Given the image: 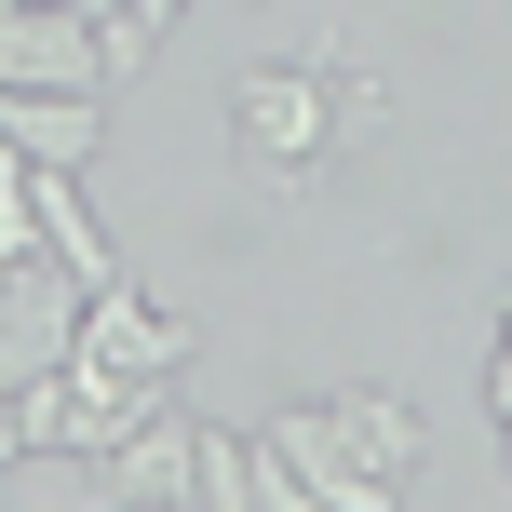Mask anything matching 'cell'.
Masks as SVG:
<instances>
[{
  "instance_id": "1",
  "label": "cell",
  "mask_w": 512,
  "mask_h": 512,
  "mask_svg": "<svg viewBox=\"0 0 512 512\" xmlns=\"http://www.w3.org/2000/svg\"><path fill=\"white\" fill-rule=\"evenodd\" d=\"M418 418L391 391H324V405L256 418V472H270V512H391L418 472Z\"/></svg>"
},
{
  "instance_id": "2",
  "label": "cell",
  "mask_w": 512,
  "mask_h": 512,
  "mask_svg": "<svg viewBox=\"0 0 512 512\" xmlns=\"http://www.w3.org/2000/svg\"><path fill=\"white\" fill-rule=\"evenodd\" d=\"M0 81L14 95H122L108 81V27L68 0H0Z\"/></svg>"
},
{
  "instance_id": "3",
  "label": "cell",
  "mask_w": 512,
  "mask_h": 512,
  "mask_svg": "<svg viewBox=\"0 0 512 512\" xmlns=\"http://www.w3.org/2000/svg\"><path fill=\"white\" fill-rule=\"evenodd\" d=\"M324 68H243V95H230V122H243V149H256V176H310L324 162Z\"/></svg>"
},
{
  "instance_id": "4",
  "label": "cell",
  "mask_w": 512,
  "mask_h": 512,
  "mask_svg": "<svg viewBox=\"0 0 512 512\" xmlns=\"http://www.w3.org/2000/svg\"><path fill=\"white\" fill-rule=\"evenodd\" d=\"M68 351H81V364H122V378H176V364H189V324H176V310H149L135 283H95Z\"/></svg>"
},
{
  "instance_id": "5",
  "label": "cell",
  "mask_w": 512,
  "mask_h": 512,
  "mask_svg": "<svg viewBox=\"0 0 512 512\" xmlns=\"http://www.w3.org/2000/svg\"><path fill=\"white\" fill-rule=\"evenodd\" d=\"M81 472H95L108 499H203V418L162 405V418H135L108 459H81Z\"/></svg>"
},
{
  "instance_id": "6",
  "label": "cell",
  "mask_w": 512,
  "mask_h": 512,
  "mask_svg": "<svg viewBox=\"0 0 512 512\" xmlns=\"http://www.w3.org/2000/svg\"><path fill=\"white\" fill-rule=\"evenodd\" d=\"M27 216H41V256L81 283V297H95V283H122V243L81 216V176H68V162H27Z\"/></svg>"
},
{
  "instance_id": "7",
  "label": "cell",
  "mask_w": 512,
  "mask_h": 512,
  "mask_svg": "<svg viewBox=\"0 0 512 512\" xmlns=\"http://www.w3.org/2000/svg\"><path fill=\"white\" fill-rule=\"evenodd\" d=\"M0 135H14L27 162H95L108 149V95H14V81H0Z\"/></svg>"
}]
</instances>
